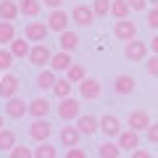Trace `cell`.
Returning <instances> with one entry per match:
<instances>
[{"label":"cell","instance_id":"6da1fadb","mask_svg":"<svg viewBox=\"0 0 158 158\" xmlns=\"http://www.w3.org/2000/svg\"><path fill=\"white\" fill-rule=\"evenodd\" d=\"M27 135H29V140L32 142H50V135H53V124L48 121V118H34L32 124H29V129H27Z\"/></svg>","mask_w":158,"mask_h":158},{"label":"cell","instance_id":"7a4b0ae2","mask_svg":"<svg viewBox=\"0 0 158 158\" xmlns=\"http://www.w3.org/2000/svg\"><path fill=\"white\" fill-rule=\"evenodd\" d=\"M148 53H150V45L145 40H132L124 45V58L132 63H145L148 61Z\"/></svg>","mask_w":158,"mask_h":158},{"label":"cell","instance_id":"3957f363","mask_svg":"<svg viewBox=\"0 0 158 158\" xmlns=\"http://www.w3.org/2000/svg\"><path fill=\"white\" fill-rule=\"evenodd\" d=\"M56 113H58V118H63V121H77V118L82 116V103H79L77 98H66V100H58Z\"/></svg>","mask_w":158,"mask_h":158},{"label":"cell","instance_id":"277c9868","mask_svg":"<svg viewBox=\"0 0 158 158\" xmlns=\"http://www.w3.org/2000/svg\"><path fill=\"white\" fill-rule=\"evenodd\" d=\"M48 32H50V29H48L45 21H27V27H24V37H27V42H32V45L45 42Z\"/></svg>","mask_w":158,"mask_h":158},{"label":"cell","instance_id":"5b68a950","mask_svg":"<svg viewBox=\"0 0 158 158\" xmlns=\"http://www.w3.org/2000/svg\"><path fill=\"white\" fill-rule=\"evenodd\" d=\"M69 21H71V16L61 8V11H50V13H48V21H45V24H48V29H50V32L63 34V32L69 29Z\"/></svg>","mask_w":158,"mask_h":158},{"label":"cell","instance_id":"8992f818","mask_svg":"<svg viewBox=\"0 0 158 158\" xmlns=\"http://www.w3.org/2000/svg\"><path fill=\"white\" fill-rule=\"evenodd\" d=\"M113 37L121 40V42H132V40H137V24L129 21V19L116 21V24H113Z\"/></svg>","mask_w":158,"mask_h":158},{"label":"cell","instance_id":"52a82bcc","mask_svg":"<svg viewBox=\"0 0 158 158\" xmlns=\"http://www.w3.org/2000/svg\"><path fill=\"white\" fill-rule=\"evenodd\" d=\"M74 124H77V129L82 132V137H92L95 132H100V118L92 116V113H82Z\"/></svg>","mask_w":158,"mask_h":158},{"label":"cell","instance_id":"ba28073f","mask_svg":"<svg viewBox=\"0 0 158 158\" xmlns=\"http://www.w3.org/2000/svg\"><path fill=\"white\" fill-rule=\"evenodd\" d=\"M150 127V113L137 108V111H129L127 116V129H135V132H145Z\"/></svg>","mask_w":158,"mask_h":158},{"label":"cell","instance_id":"9c48e42d","mask_svg":"<svg viewBox=\"0 0 158 158\" xmlns=\"http://www.w3.org/2000/svg\"><path fill=\"white\" fill-rule=\"evenodd\" d=\"M50 58H53V50L48 45H42V42H40V45H32V50H29V63H32V66H50Z\"/></svg>","mask_w":158,"mask_h":158},{"label":"cell","instance_id":"30bf717a","mask_svg":"<svg viewBox=\"0 0 158 158\" xmlns=\"http://www.w3.org/2000/svg\"><path fill=\"white\" fill-rule=\"evenodd\" d=\"M100 132L108 137V140H113V137L121 135V121H118V116H113V113H103L100 116Z\"/></svg>","mask_w":158,"mask_h":158},{"label":"cell","instance_id":"8fae6325","mask_svg":"<svg viewBox=\"0 0 158 158\" xmlns=\"http://www.w3.org/2000/svg\"><path fill=\"white\" fill-rule=\"evenodd\" d=\"M19 87H21L19 77H13V74H3V79H0V98H3V100L19 98Z\"/></svg>","mask_w":158,"mask_h":158},{"label":"cell","instance_id":"7c38bea8","mask_svg":"<svg viewBox=\"0 0 158 158\" xmlns=\"http://www.w3.org/2000/svg\"><path fill=\"white\" fill-rule=\"evenodd\" d=\"M58 140H61V145L66 148H79V140H82V132L77 129V124H66L61 127V132H58Z\"/></svg>","mask_w":158,"mask_h":158},{"label":"cell","instance_id":"4fadbf2b","mask_svg":"<svg viewBox=\"0 0 158 158\" xmlns=\"http://www.w3.org/2000/svg\"><path fill=\"white\" fill-rule=\"evenodd\" d=\"M95 19H98V16L92 13V8H90V6H85V3H79V6H74V8H71V21L77 24V27H90Z\"/></svg>","mask_w":158,"mask_h":158},{"label":"cell","instance_id":"5bb4252c","mask_svg":"<svg viewBox=\"0 0 158 158\" xmlns=\"http://www.w3.org/2000/svg\"><path fill=\"white\" fill-rule=\"evenodd\" d=\"M137 90V82L132 74H118L116 79H113V92L116 95H132V92Z\"/></svg>","mask_w":158,"mask_h":158},{"label":"cell","instance_id":"9a60e30c","mask_svg":"<svg viewBox=\"0 0 158 158\" xmlns=\"http://www.w3.org/2000/svg\"><path fill=\"white\" fill-rule=\"evenodd\" d=\"M50 103H48V98H32L29 100V116H32V121L34 118H48L50 116Z\"/></svg>","mask_w":158,"mask_h":158},{"label":"cell","instance_id":"2e32d148","mask_svg":"<svg viewBox=\"0 0 158 158\" xmlns=\"http://www.w3.org/2000/svg\"><path fill=\"white\" fill-rule=\"evenodd\" d=\"M116 145L121 148V150H137L140 148V132H135V129H124L121 135L116 137Z\"/></svg>","mask_w":158,"mask_h":158},{"label":"cell","instance_id":"e0dca14e","mask_svg":"<svg viewBox=\"0 0 158 158\" xmlns=\"http://www.w3.org/2000/svg\"><path fill=\"white\" fill-rule=\"evenodd\" d=\"M71 66H74V61H71V53H63V50H58V53H53V58H50V66H48V69H53L56 74H66Z\"/></svg>","mask_w":158,"mask_h":158},{"label":"cell","instance_id":"ac0fdd59","mask_svg":"<svg viewBox=\"0 0 158 158\" xmlns=\"http://www.w3.org/2000/svg\"><path fill=\"white\" fill-rule=\"evenodd\" d=\"M79 87V95H82V100H98L100 98V82L98 79H92V77H87L82 85H77Z\"/></svg>","mask_w":158,"mask_h":158},{"label":"cell","instance_id":"d6986e66","mask_svg":"<svg viewBox=\"0 0 158 158\" xmlns=\"http://www.w3.org/2000/svg\"><path fill=\"white\" fill-rule=\"evenodd\" d=\"M29 113V103L21 100V98H11V100H6V116L8 118H21Z\"/></svg>","mask_w":158,"mask_h":158},{"label":"cell","instance_id":"ffe728a7","mask_svg":"<svg viewBox=\"0 0 158 158\" xmlns=\"http://www.w3.org/2000/svg\"><path fill=\"white\" fill-rule=\"evenodd\" d=\"M21 16L19 11V0H0V21H16Z\"/></svg>","mask_w":158,"mask_h":158},{"label":"cell","instance_id":"44dd1931","mask_svg":"<svg viewBox=\"0 0 158 158\" xmlns=\"http://www.w3.org/2000/svg\"><path fill=\"white\" fill-rule=\"evenodd\" d=\"M8 50H11V56L16 58V61H27V58H29V50H32V45L27 42V37H16L11 45H8Z\"/></svg>","mask_w":158,"mask_h":158},{"label":"cell","instance_id":"7402d4cb","mask_svg":"<svg viewBox=\"0 0 158 158\" xmlns=\"http://www.w3.org/2000/svg\"><path fill=\"white\" fill-rule=\"evenodd\" d=\"M58 45H61L63 53H74L79 48V34L71 32V29H66L63 34H58Z\"/></svg>","mask_w":158,"mask_h":158},{"label":"cell","instance_id":"603a6c76","mask_svg":"<svg viewBox=\"0 0 158 158\" xmlns=\"http://www.w3.org/2000/svg\"><path fill=\"white\" fill-rule=\"evenodd\" d=\"M19 11H21V16L37 19L42 11V0H19Z\"/></svg>","mask_w":158,"mask_h":158},{"label":"cell","instance_id":"cb8c5ba5","mask_svg":"<svg viewBox=\"0 0 158 158\" xmlns=\"http://www.w3.org/2000/svg\"><path fill=\"white\" fill-rule=\"evenodd\" d=\"M58 82V74L53 71V69H42V71L37 74V87L40 90H53Z\"/></svg>","mask_w":158,"mask_h":158},{"label":"cell","instance_id":"d4e9b609","mask_svg":"<svg viewBox=\"0 0 158 158\" xmlns=\"http://www.w3.org/2000/svg\"><path fill=\"white\" fill-rule=\"evenodd\" d=\"M132 8L127 0H111V16L116 19V21H124V19H129Z\"/></svg>","mask_w":158,"mask_h":158},{"label":"cell","instance_id":"484cf974","mask_svg":"<svg viewBox=\"0 0 158 158\" xmlns=\"http://www.w3.org/2000/svg\"><path fill=\"white\" fill-rule=\"evenodd\" d=\"M71 82H69V79L66 77H58V82H56V87H53V95H56L58 98V100H66V98H71Z\"/></svg>","mask_w":158,"mask_h":158},{"label":"cell","instance_id":"4316f807","mask_svg":"<svg viewBox=\"0 0 158 158\" xmlns=\"http://www.w3.org/2000/svg\"><path fill=\"white\" fill-rule=\"evenodd\" d=\"M16 145H19V140H16V132L13 129H3L0 132V150L3 153H11Z\"/></svg>","mask_w":158,"mask_h":158},{"label":"cell","instance_id":"83f0119b","mask_svg":"<svg viewBox=\"0 0 158 158\" xmlns=\"http://www.w3.org/2000/svg\"><path fill=\"white\" fill-rule=\"evenodd\" d=\"M13 40H16V27L11 21H0V48L11 45Z\"/></svg>","mask_w":158,"mask_h":158},{"label":"cell","instance_id":"f1b7e54d","mask_svg":"<svg viewBox=\"0 0 158 158\" xmlns=\"http://www.w3.org/2000/svg\"><path fill=\"white\" fill-rule=\"evenodd\" d=\"M98 156L100 158H118L121 156V148H118L113 140H106L103 145H98Z\"/></svg>","mask_w":158,"mask_h":158},{"label":"cell","instance_id":"f546056e","mask_svg":"<svg viewBox=\"0 0 158 158\" xmlns=\"http://www.w3.org/2000/svg\"><path fill=\"white\" fill-rule=\"evenodd\" d=\"M66 79L71 82V85H82V82L87 79V69L82 66V63H74V66L66 71Z\"/></svg>","mask_w":158,"mask_h":158},{"label":"cell","instance_id":"4dcf8cb0","mask_svg":"<svg viewBox=\"0 0 158 158\" xmlns=\"http://www.w3.org/2000/svg\"><path fill=\"white\" fill-rule=\"evenodd\" d=\"M34 158H58V150L50 142H40V145L34 148Z\"/></svg>","mask_w":158,"mask_h":158},{"label":"cell","instance_id":"1f68e13d","mask_svg":"<svg viewBox=\"0 0 158 158\" xmlns=\"http://www.w3.org/2000/svg\"><path fill=\"white\" fill-rule=\"evenodd\" d=\"M92 13H95L98 19L108 16V13H111V0H92Z\"/></svg>","mask_w":158,"mask_h":158},{"label":"cell","instance_id":"d6a6232c","mask_svg":"<svg viewBox=\"0 0 158 158\" xmlns=\"http://www.w3.org/2000/svg\"><path fill=\"white\" fill-rule=\"evenodd\" d=\"M13 61L16 58L11 56V50L8 48H0V74H8V69L13 66Z\"/></svg>","mask_w":158,"mask_h":158},{"label":"cell","instance_id":"836d02e7","mask_svg":"<svg viewBox=\"0 0 158 158\" xmlns=\"http://www.w3.org/2000/svg\"><path fill=\"white\" fill-rule=\"evenodd\" d=\"M8 158H34V150L27 145H16L11 153H8Z\"/></svg>","mask_w":158,"mask_h":158},{"label":"cell","instance_id":"e575fe53","mask_svg":"<svg viewBox=\"0 0 158 158\" xmlns=\"http://www.w3.org/2000/svg\"><path fill=\"white\" fill-rule=\"evenodd\" d=\"M145 74H148V77H153V79L158 77V56H148V61H145Z\"/></svg>","mask_w":158,"mask_h":158},{"label":"cell","instance_id":"d590c367","mask_svg":"<svg viewBox=\"0 0 158 158\" xmlns=\"http://www.w3.org/2000/svg\"><path fill=\"white\" fill-rule=\"evenodd\" d=\"M145 21H148L150 29L158 32V8H148V11H145Z\"/></svg>","mask_w":158,"mask_h":158},{"label":"cell","instance_id":"8d00e7d4","mask_svg":"<svg viewBox=\"0 0 158 158\" xmlns=\"http://www.w3.org/2000/svg\"><path fill=\"white\" fill-rule=\"evenodd\" d=\"M145 137H148V142L150 145H158V124H150L145 129Z\"/></svg>","mask_w":158,"mask_h":158},{"label":"cell","instance_id":"74e56055","mask_svg":"<svg viewBox=\"0 0 158 158\" xmlns=\"http://www.w3.org/2000/svg\"><path fill=\"white\" fill-rule=\"evenodd\" d=\"M127 3H129L132 11H142V13H145V11H148V6H150L148 0H127Z\"/></svg>","mask_w":158,"mask_h":158},{"label":"cell","instance_id":"f35d334b","mask_svg":"<svg viewBox=\"0 0 158 158\" xmlns=\"http://www.w3.org/2000/svg\"><path fill=\"white\" fill-rule=\"evenodd\" d=\"M63 158H87V153L82 150V148H69V150H66V156H63Z\"/></svg>","mask_w":158,"mask_h":158},{"label":"cell","instance_id":"ab89813d","mask_svg":"<svg viewBox=\"0 0 158 158\" xmlns=\"http://www.w3.org/2000/svg\"><path fill=\"white\" fill-rule=\"evenodd\" d=\"M42 6H48V8H50V11H61L63 0H42Z\"/></svg>","mask_w":158,"mask_h":158},{"label":"cell","instance_id":"60d3db41","mask_svg":"<svg viewBox=\"0 0 158 158\" xmlns=\"http://www.w3.org/2000/svg\"><path fill=\"white\" fill-rule=\"evenodd\" d=\"M132 158H153L150 150H145V148H137V150H132Z\"/></svg>","mask_w":158,"mask_h":158},{"label":"cell","instance_id":"b9f144b4","mask_svg":"<svg viewBox=\"0 0 158 158\" xmlns=\"http://www.w3.org/2000/svg\"><path fill=\"white\" fill-rule=\"evenodd\" d=\"M150 50H153V56H158V34L150 40Z\"/></svg>","mask_w":158,"mask_h":158},{"label":"cell","instance_id":"7bdbcfd3","mask_svg":"<svg viewBox=\"0 0 158 158\" xmlns=\"http://www.w3.org/2000/svg\"><path fill=\"white\" fill-rule=\"evenodd\" d=\"M6 129V116H3V113H0V132Z\"/></svg>","mask_w":158,"mask_h":158},{"label":"cell","instance_id":"ee69618b","mask_svg":"<svg viewBox=\"0 0 158 158\" xmlns=\"http://www.w3.org/2000/svg\"><path fill=\"white\" fill-rule=\"evenodd\" d=\"M148 3H150V6H153V8H158V0H148Z\"/></svg>","mask_w":158,"mask_h":158},{"label":"cell","instance_id":"f6af8a7d","mask_svg":"<svg viewBox=\"0 0 158 158\" xmlns=\"http://www.w3.org/2000/svg\"><path fill=\"white\" fill-rule=\"evenodd\" d=\"M0 79H3V74H0Z\"/></svg>","mask_w":158,"mask_h":158}]
</instances>
